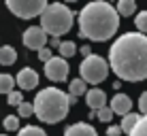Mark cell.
Masks as SVG:
<instances>
[{"instance_id": "6da1fadb", "label": "cell", "mask_w": 147, "mask_h": 136, "mask_svg": "<svg viewBox=\"0 0 147 136\" xmlns=\"http://www.w3.org/2000/svg\"><path fill=\"white\" fill-rule=\"evenodd\" d=\"M111 70L121 81L147 79V36L141 32H126L109 49Z\"/></svg>"}, {"instance_id": "7a4b0ae2", "label": "cell", "mask_w": 147, "mask_h": 136, "mask_svg": "<svg viewBox=\"0 0 147 136\" xmlns=\"http://www.w3.org/2000/svg\"><path fill=\"white\" fill-rule=\"evenodd\" d=\"M119 28V13L109 2L96 0L81 9L79 13V34L88 41L102 43L109 41Z\"/></svg>"}, {"instance_id": "3957f363", "label": "cell", "mask_w": 147, "mask_h": 136, "mask_svg": "<svg viewBox=\"0 0 147 136\" xmlns=\"http://www.w3.org/2000/svg\"><path fill=\"white\" fill-rule=\"evenodd\" d=\"M34 115L45 123H58L68 115L70 102L68 94L60 92L58 87H45L34 98Z\"/></svg>"}, {"instance_id": "277c9868", "label": "cell", "mask_w": 147, "mask_h": 136, "mask_svg": "<svg viewBox=\"0 0 147 136\" xmlns=\"http://www.w3.org/2000/svg\"><path fill=\"white\" fill-rule=\"evenodd\" d=\"M40 28L47 34H53V38H60V34H66L73 28V11L60 2L49 4L47 11L40 15Z\"/></svg>"}, {"instance_id": "5b68a950", "label": "cell", "mask_w": 147, "mask_h": 136, "mask_svg": "<svg viewBox=\"0 0 147 136\" xmlns=\"http://www.w3.org/2000/svg\"><path fill=\"white\" fill-rule=\"evenodd\" d=\"M79 72L85 83H92V85L102 83L109 74V62L105 58H100V55H90V58H85L81 62Z\"/></svg>"}, {"instance_id": "8992f818", "label": "cell", "mask_w": 147, "mask_h": 136, "mask_svg": "<svg viewBox=\"0 0 147 136\" xmlns=\"http://www.w3.org/2000/svg\"><path fill=\"white\" fill-rule=\"evenodd\" d=\"M49 4L45 0H7V9L15 17L22 19H32L36 15H43Z\"/></svg>"}, {"instance_id": "52a82bcc", "label": "cell", "mask_w": 147, "mask_h": 136, "mask_svg": "<svg viewBox=\"0 0 147 136\" xmlns=\"http://www.w3.org/2000/svg\"><path fill=\"white\" fill-rule=\"evenodd\" d=\"M45 77L49 79V81H66L68 77V62L64 58H60V55H55V58L51 60V62L45 64Z\"/></svg>"}, {"instance_id": "ba28073f", "label": "cell", "mask_w": 147, "mask_h": 136, "mask_svg": "<svg viewBox=\"0 0 147 136\" xmlns=\"http://www.w3.org/2000/svg\"><path fill=\"white\" fill-rule=\"evenodd\" d=\"M24 45L30 47V49H36V51L45 49V45H47V32H45L40 26L28 28L26 32H24Z\"/></svg>"}, {"instance_id": "9c48e42d", "label": "cell", "mask_w": 147, "mask_h": 136, "mask_svg": "<svg viewBox=\"0 0 147 136\" xmlns=\"http://www.w3.org/2000/svg\"><path fill=\"white\" fill-rule=\"evenodd\" d=\"M15 81H17V85L22 89L30 92V89H34L38 85V74H36V70H32L30 66H26V68L19 70V74L15 77Z\"/></svg>"}, {"instance_id": "30bf717a", "label": "cell", "mask_w": 147, "mask_h": 136, "mask_svg": "<svg viewBox=\"0 0 147 136\" xmlns=\"http://www.w3.org/2000/svg\"><path fill=\"white\" fill-rule=\"evenodd\" d=\"M130 109H132V100H130L128 94H115L111 98V111L115 115L126 117V115H130Z\"/></svg>"}, {"instance_id": "8fae6325", "label": "cell", "mask_w": 147, "mask_h": 136, "mask_svg": "<svg viewBox=\"0 0 147 136\" xmlns=\"http://www.w3.org/2000/svg\"><path fill=\"white\" fill-rule=\"evenodd\" d=\"M85 102H88V107L92 111H100L107 107V94L102 92V89H90L88 94H85Z\"/></svg>"}, {"instance_id": "7c38bea8", "label": "cell", "mask_w": 147, "mask_h": 136, "mask_svg": "<svg viewBox=\"0 0 147 136\" xmlns=\"http://www.w3.org/2000/svg\"><path fill=\"white\" fill-rule=\"evenodd\" d=\"M64 136H98V132L90 123H73L66 128Z\"/></svg>"}, {"instance_id": "4fadbf2b", "label": "cell", "mask_w": 147, "mask_h": 136, "mask_svg": "<svg viewBox=\"0 0 147 136\" xmlns=\"http://www.w3.org/2000/svg\"><path fill=\"white\" fill-rule=\"evenodd\" d=\"M15 60H17V51L11 45H2L0 47V64L2 66H11V64H15Z\"/></svg>"}, {"instance_id": "5bb4252c", "label": "cell", "mask_w": 147, "mask_h": 136, "mask_svg": "<svg viewBox=\"0 0 147 136\" xmlns=\"http://www.w3.org/2000/svg\"><path fill=\"white\" fill-rule=\"evenodd\" d=\"M141 115H136V113H130V115H126L124 119H121V132H126V134H132L134 132V128L139 125V121H141Z\"/></svg>"}, {"instance_id": "9a60e30c", "label": "cell", "mask_w": 147, "mask_h": 136, "mask_svg": "<svg viewBox=\"0 0 147 136\" xmlns=\"http://www.w3.org/2000/svg\"><path fill=\"white\" fill-rule=\"evenodd\" d=\"M68 92H70V96L79 98V96H85L90 89H88V85H85L83 79H73V81L68 83Z\"/></svg>"}, {"instance_id": "2e32d148", "label": "cell", "mask_w": 147, "mask_h": 136, "mask_svg": "<svg viewBox=\"0 0 147 136\" xmlns=\"http://www.w3.org/2000/svg\"><path fill=\"white\" fill-rule=\"evenodd\" d=\"M15 85H17V81L11 77V74H7V72H0V94H11V92H15Z\"/></svg>"}, {"instance_id": "e0dca14e", "label": "cell", "mask_w": 147, "mask_h": 136, "mask_svg": "<svg viewBox=\"0 0 147 136\" xmlns=\"http://www.w3.org/2000/svg\"><path fill=\"white\" fill-rule=\"evenodd\" d=\"M115 9H117L119 17H128V15H132L136 11V4H134V0H119Z\"/></svg>"}, {"instance_id": "ac0fdd59", "label": "cell", "mask_w": 147, "mask_h": 136, "mask_svg": "<svg viewBox=\"0 0 147 136\" xmlns=\"http://www.w3.org/2000/svg\"><path fill=\"white\" fill-rule=\"evenodd\" d=\"M2 125L7 132H15V130L19 132V115H7L2 119Z\"/></svg>"}, {"instance_id": "d6986e66", "label": "cell", "mask_w": 147, "mask_h": 136, "mask_svg": "<svg viewBox=\"0 0 147 136\" xmlns=\"http://www.w3.org/2000/svg\"><path fill=\"white\" fill-rule=\"evenodd\" d=\"M77 53V47H75L73 41H62V45H60V58H70V55Z\"/></svg>"}, {"instance_id": "ffe728a7", "label": "cell", "mask_w": 147, "mask_h": 136, "mask_svg": "<svg viewBox=\"0 0 147 136\" xmlns=\"http://www.w3.org/2000/svg\"><path fill=\"white\" fill-rule=\"evenodd\" d=\"M17 136H47V134L40 128H36V125H26V128H22L17 132Z\"/></svg>"}, {"instance_id": "44dd1931", "label": "cell", "mask_w": 147, "mask_h": 136, "mask_svg": "<svg viewBox=\"0 0 147 136\" xmlns=\"http://www.w3.org/2000/svg\"><path fill=\"white\" fill-rule=\"evenodd\" d=\"M134 23H136V28H139V32L145 34V32H147V11H141L139 15H136V17H134Z\"/></svg>"}, {"instance_id": "7402d4cb", "label": "cell", "mask_w": 147, "mask_h": 136, "mask_svg": "<svg viewBox=\"0 0 147 136\" xmlns=\"http://www.w3.org/2000/svg\"><path fill=\"white\" fill-rule=\"evenodd\" d=\"M17 109H19V117H30V115H34V104L32 102H22Z\"/></svg>"}, {"instance_id": "603a6c76", "label": "cell", "mask_w": 147, "mask_h": 136, "mask_svg": "<svg viewBox=\"0 0 147 136\" xmlns=\"http://www.w3.org/2000/svg\"><path fill=\"white\" fill-rule=\"evenodd\" d=\"M130 136H147V115L139 121V125L134 128V132L130 134Z\"/></svg>"}, {"instance_id": "cb8c5ba5", "label": "cell", "mask_w": 147, "mask_h": 136, "mask_svg": "<svg viewBox=\"0 0 147 136\" xmlns=\"http://www.w3.org/2000/svg\"><path fill=\"white\" fill-rule=\"evenodd\" d=\"M96 115H98V119H100V121L109 123V121H111V117H113V111H111V107H105V109L96 111Z\"/></svg>"}, {"instance_id": "d4e9b609", "label": "cell", "mask_w": 147, "mask_h": 136, "mask_svg": "<svg viewBox=\"0 0 147 136\" xmlns=\"http://www.w3.org/2000/svg\"><path fill=\"white\" fill-rule=\"evenodd\" d=\"M7 102L13 104V107H19V104L24 102V100H22V92H11L7 96Z\"/></svg>"}, {"instance_id": "484cf974", "label": "cell", "mask_w": 147, "mask_h": 136, "mask_svg": "<svg viewBox=\"0 0 147 136\" xmlns=\"http://www.w3.org/2000/svg\"><path fill=\"white\" fill-rule=\"evenodd\" d=\"M53 58H55V55L51 53V49H47V47L38 51V60H40V62H45V64H47V62H51Z\"/></svg>"}, {"instance_id": "4316f807", "label": "cell", "mask_w": 147, "mask_h": 136, "mask_svg": "<svg viewBox=\"0 0 147 136\" xmlns=\"http://www.w3.org/2000/svg\"><path fill=\"white\" fill-rule=\"evenodd\" d=\"M139 109H141V113L147 115V92L141 94V98H139Z\"/></svg>"}, {"instance_id": "83f0119b", "label": "cell", "mask_w": 147, "mask_h": 136, "mask_svg": "<svg viewBox=\"0 0 147 136\" xmlns=\"http://www.w3.org/2000/svg\"><path fill=\"white\" fill-rule=\"evenodd\" d=\"M107 136H121V125H109Z\"/></svg>"}, {"instance_id": "f1b7e54d", "label": "cell", "mask_w": 147, "mask_h": 136, "mask_svg": "<svg viewBox=\"0 0 147 136\" xmlns=\"http://www.w3.org/2000/svg\"><path fill=\"white\" fill-rule=\"evenodd\" d=\"M79 53H81V55H83V58H90V55H92V49H90V47H88V45H83V47H81V49H79Z\"/></svg>"}, {"instance_id": "f546056e", "label": "cell", "mask_w": 147, "mask_h": 136, "mask_svg": "<svg viewBox=\"0 0 147 136\" xmlns=\"http://www.w3.org/2000/svg\"><path fill=\"white\" fill-rule=\"evenodd\" d=\"M60 45H62L60 38H51V47H53V49H60Z\"/></svg>"}, {"instance_id": "4dcf8cb0", "label": "cell", "mask_w": 147, "mask_h": 136, "mask_svg": "<svg viewBox=\"0 0 147 136\" xmlns=\"http://www.w3.org/2000/svg\"><path fill=\"white\" fill-rule=\"evenodd\" d=\"M0 136H9V134H0Z\"/></svg>"}]
</instances>
